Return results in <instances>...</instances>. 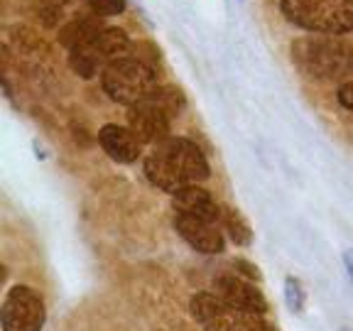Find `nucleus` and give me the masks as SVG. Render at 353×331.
Masks as SVG:
<instances>
[{"instance_id": "obj_12", "label": "nucleus", "mask_w": 353, "mask_h": 331, "mask_svg": "<svg viewBox=\"0 0 353 331\" xmlns=\"http://www.w3.org/2000/svg\"><path fill=\"white\" fill-rule=\"evenodd\" d=\"M83 47L91 50V54L101 61V64H110V61L121 59V57H128V50H130V39L123 30L118 28H103L99 34H96L91 42H86Z\"/></svg>"}, {"instance_id": "obj_7", "label": "nucleus", "mask_w": 353, "mask_h": 331, "mask_svg": "<svg viewBox=\"0 0 353 331\" xmlns=\"http://www.w3.org/2000/svg\"><path fill=\"white\" fill-rule=\"evenodd\" d=\"M44 319H47L44 302L32 287L17 285L8 292L0 309L3 331H42Z\"/></svg>"}, {"instance_id": "obj_17", "label": "nucleus", "mask_w": 353, "mask_h": 331, "mask_svg": "<svg viewBox=\"0 0 353 331\" xmlns=\"http://www.w3.org/2000/svg\"><path fill=\"white\" fill-rule=\"evenodd\" d=\"M339 103H341L343 108L353 110V81L341 83V88H339Z\"/></svg>"}, {"instance_id": "obj_1", "label": "nucleus", "mask_w": 353, "mask_h": 331, "mask_svg": "<svg viewBox=\"0 0 353 331\" xmlns=\"http://www.w3.org/2000/svg\"><path fill=\"white\" fill-rule=\"evenodd\" d=\"M145 174L162 192H179L209 179V162L189 138H165L145 157Z\"/></svg>"}, {"instance_id": "obj_2", "label": "nucleus", "mask_w": 353, "mask_h": 331, "mask_svg": "<svg viewBox=\"0 0 353 331\" xmlns=\"http://www.w3.org/2000/svg\"><path fill=\"white\" fill-rule=\"evenodd\" d=\"M292 59L316 79H343L353 74V44L339 34L299 37L292 44Z\"/></svg>"}, {"instance_id": "obj_9", "label": "nucleus", "mask_w": 353, "mask_h": 331, "mask_svg": "<svg viewBox=\"0 0 353 331\" xmlns=\"http://www.w3.org/2000/svg\"><path fill=\"white\" fill-rule=\"evenodd\" d=\"M174 228L194 250H199V253L216 255L223 250V245H226V243H223V233H221L219 223H214V221L176 214Z\"/></svg>"}, {"instance_id": "obj_11", "label": "nucleus", "mask_w": 353, "mask_h": 331, "mask_svg": "<svg viewBox=\"0 0 353 331\" xmlns=\"http://www.w3.org/2000/svg\"><path fill=\"white\" fill-rule=\"evenodd\" d=\"M99 143L101 148L105 150L110 160L123 162V165H130L140 157L143 152V143L130 128H123V126H103L99 130Z\"/></svg>"}, {"instance_id": "obj_5", "label": "nucleus", "mask_w": 353, "mask_h": 331, "mask_svg": "<svg viewBox=\"0 0 353 331\" xmlns=\"http://www.w3.org/2000/svg\"><path fill=\"white\" fill-rule=\"evenodd\" d=\"M101 86L103 91L123 106H135L143 99H148L157 88V77L154 69L135 57H121V59L110 61L101 72Z\"/></svg>"}, {"instance_id": "obj_4", "label": "nucleus", "mask_w": 353, "mask_h": 331, "mask_svg": "<svg viewBox=\"0 0 353 331\" xmlns=\"http://www.w3.org/2000/svg\"><path fill=\"white\" fill-rule=\"evenodd\" d=\"M282 15L314 34H346L353 30V0H282Z\"/></svg>"}, {"instance_id": "obj_13", "label": "nucleus", "mask_w": 353, "mask_h": 331, "mask_svg": "<svg viewBox=\"0 0 353 331\" xmlns=\"http://www.w3.org/2000/svg\"><path fill=\"white\" fill-rule=\"evenodd\" d=\"M101 30H103L101 28V20H96V17H81V20L69 22V25L61 30L59 42L64 44V47H69V50H74V47H81V44L91 42Z\"/></svg>"}, {"instance_id": "obj_16", "label": "nucleus", "mask_w": 353, "mask_h": 331, "mask_svg": "<svg viewBox=\"0 0 353 331\" xmlns=\"http://www.w3.org/2000/svg\"><path fill=\"white\" fill-rule=\"evenodd\" d=\"M96 17H110L125 10V0H88Z\"/></svg>"}, {"instance_id": "obj_14", "label": "nucleus", "mask_w": 353, "mask_h": 331, "mask_svg": "<svg viewBox=\"0 0 353 331\" xmlns=\"http://www.w3.org/2000/svg\"><path fill=\"white\" fill-rule=\"evenodd\" d=\"M69 52H72V54H69V64H72V69L81 79H94L96 74H99L101 66H103L94 54H91V50L83 47V44L81 47H74V50H69Z\"/></svg>"}, {"instance_id": "obj_3", "label": "nucleus", "mask_w": 353, "mask_h": 331, "mask_svg": "<svg viewBox=\"0 0 353 331\" xmlns=\"http://www.w3.org/2000/svg\"><path fill=\"white\" fill-rule=\"evenodd\" d=\"M182 108V91H176L172 86H157L148 99L130 106V110H128V128L138 135L143 145H157L165 138H170V123Z\"/></svg>"}, {"instance_id": "obj_6", "label": "nucleus", "mask_w": 353, "mask_h": 331, "mask_svg": "<svg viewBox=\"0 0 353 331\" xmlns=\"http://www.w3.org/2000/svg\"><path fill=\"white\" fill-rule=\"evenodd\" d=\"M189 312L206 331H275L265 314L228 307L214 292L194 294L189 302Z\"/></svg>"}, {"instance_id": "obj_10", "label": "nucleus", "mask_w": 353, "mask_h": 331, "mask_svg": "<svg viewBox=\"0 0 353 331\" xmlns=\"http://www.w3.org/2000/svg\"><path fill=\"white\" fill-rule=\"evenodd\" d=\"M172 206H174V214L196 216V219L214 221V223H221V219H223V209H221L214 201V197H211L206 189L199 187V184L184 187L172 194Z\"/></svg>"}, {"instance_id": "obj_8", "label": "nucleus", "mask_w": 353, "mask_h": 331, "mask_svg": "<svg viewBox=\"0 0 353 331\" xmlns=\"http://www.w3.org/2000/svg\"><path fill=\"white\" fill-rule=\"evenodd\" d=\"M214 294L233 309L241 312H258L265 314L268 312V302H265L263 292L250 282L241 280L238 275H219L214 280Z\"/></svg>"}, {"instance_id": "obj_15", "label": "nucleus", "mask_w": 353, "mask_h": 331, "mask_svg": "<svg viewBox=\"0 0 353 331\" xmlns=\"http://www.w3.org/2000/svg\"><path fill=\"white\" fill-rule=\"evenodd\" d=\"M223 223H226V228H228V233L233 236V241L238 243V245H245V243H250V228L245 226L241 221V216L236 214V211H231V209H223Z\"/></svg>"}]
</instances>
